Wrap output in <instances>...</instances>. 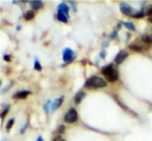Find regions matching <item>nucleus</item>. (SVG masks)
<instances>
[{"mask_svg": "<svg viewBox=\"0 0 152 141\" xmlns=\"http://www.w3.org/2000/svg\"><path fill=\"white\" fill-rule=\"evenodd\" d=\"M13 124H14V118L10 119L8 121V123H7V126H6V129H7V130H10L12 127V126H13Z\"/></svg>", "mask_w": 152, "mask_h": 141, "instance_id": "19", "label": "nucleus"}, {"mask_svg": "<svg viewBox=\"0 0 152 141\" xmlns=\"http://www.w3.org/2000/svg\"><path fill=\"white\" fill-rule=\"evenodd\" d=\"M2 141H6V140H5V139H3V140H2Z\"/></svg>", "mask_w": 152, "mask_h": 141, "instance_id": "28", "label": "nucleus"}, {"mask_svg": "<svg viewBox=\"0 0 152 141\" xmlns=\"http://www.w3.org/2000/svg\"><path fill=\"white\" fill-rule=\"evenodd\" d=\"M57 19L61 23H66L68 22V17L65 16V14H63V13H61V12H58L57 13Z\"/></svg>", "mask_w": 152, "mask_h": 141, "instance_id": "15", "label": "nucleus"}, {"mask_svg": "<svg viewBox=\"0 0 152 141\" xmlns=\"http://www.w3.org/2000/svg\"><path fill=\"white\" fill-rule=\"evenodd\" d=\"M64 121L68 124H73L78 121V114H77V111L76 110L72 107L69 110L66 114L65 115V117H64Z\"/></svg>", "mask_w": 152, "mask_h": 141, "instance_id": "3", "label": "nucleus"}, {"mask_svg": "<svg viewBox=\"0 0 152 141\" xmlns=\"http://www.w3.org/2000/svg\"><path fill=\"white\" fill-rule=\"evenodd\" d=\"M57 10L58 12H61L63 14H65V16L69 17V8L67 6V4H65V3H61L58 5L57 7Z\"/></svg>", "mask_w": 152, "mask_h": 141, "instance_id": "8", "label": "nucleus"}, {"mask_svg": "<svg viewBox=\"0 0 152 141\" xmlns=\"http://www.w3.org/2000/svg\"><path fill=\"white\" fill-rule=\"evenodd\" d=\"M120 10L123 14L129 16V17H132L137 12V11H136L134 8H132V7H131L129 4L126 3H122L120 4Z\"/></svg>", "mask_w": 152, "mask_h": 141, "instance_id": "4", "label": "nucleus"}, {"mask_svg": "<svg viewBox=\"0 0 152 141\" xmlns=\"http://www.w3.org/2000/svg\"><path fill=\"white\" fill-rule=\"evenodd\" d=\"M130 50H133V51H136V52H142L144 50V47L139 45V44H131L129 46Z\"/></svg>", "mask_w": 152, "mask_h": 141, "instance_id": "12", "label": "nucleus"}, {"mask_svg": "<svg viewBox=\"0 0 152 141\" xmlns=\"http://www.w3.org/2000/svg\"><path fill=\"white\" fill-rule=\"evenodd\" d=\"M124 26H125L127 29H129L130 31H135L136 30V27H135V25L133 24L132 23H130V22H126V23H123Z\"/></svg>", "mask_w": 152, "mask_h": 141, "instance_id": "16", "label": "nucleus"}, {"mask_svg": "<svg viewBox=\"0 0 152 141\" xmlns=\"http://www.w3.org/2000/svg\"><path fill=\"white\" fill-rule=\"evenodd\" d=\"M31 93V91H27V90H23V91L17 92L14 95L12 96V98L14 99H23L26 98L27 96Z\"/></svg>", "mask_w": 152, "mask_h": 141, "instance_id": "7", "label": "nucleus"}, {"mask_svg": "<svg viewBox=\"0 0 152 141\" xmlns=\"http://www.w3.org/2000/svg\"><path fill=\"white\" fill-rule=\"evenodd\" d=\"M63 101H64V97H59V98H56V99L54 100V102H52V104H51V107H50L51 111H56V110H57V109L61 106Z\"/></svg>", "mask_w": 152, "mask_h": 141, "instance_id": "9", "label": "nucleus"}, {"mask_svg": "<svg viewBox=\"0 0 152 141\" xmlns=\"http://www.w3.org/2000/svg\"><path fill=\"white\" fill-rule=\"evenodd\" d=\"M34 69L36 70H37V71H41L42 69V65H41V63L38 61L37 59H36L35 60V62H34Z\"/></svg>", "mask_w": 152, "mask_h": 141, "instance_id": "17", "label": "nucleus"}, {"mask_svg": "<svg viewBox=\"0 0 152 141\" xmlns=\"http://www.w3.org/2000/svg\"><path fill=\"white\" fill-rule=\"evenodd\" d=\"M105 55H106V53H105L104 51H103L102 53L100 54V56H101L102 58H104V56H105Z\"/></svg>", "mask_w": 152, "mask_h": 141, "instance_id": "25", "label": "nucleus"}, {"mask_svg": "<svg viewBox=\"0 0 152 141\" xmlns=\"http://www.w3.org/2000/svg\"><path fill=\"white\" fill-rule=\"evenodd\" d=\"M151 37H152V34H151Z\"/></svg>", "mask_w": 152, "mask_h": 141, "instance_id": "29", "label": "nucleus"}, {"mask_svg": "<svg viewBox=\"0 0 152 141\" xmlns=\"http://www.w3.org/2000/svg\"><path fill=\"white\" fill-rule=\"evenodd\" d=\"M53 141H65V140L63 139V138L61 137V136H56V137L54 139Z\"/></svg>", "mask_w": 152, "mask_h": 141, "instance_id": "22", "label": "nucleus"}, {"mask_svg": "<svg viewBox=\"0 0 152 141\" xmlns=\"http://www.w3.org/2000/svg\"><path fill=\"white\" fill-rule=\"evenodd\" d=\"M102 73L106 78L107 81L111 83L116 82L118 79V72L113 65H107L102 69Z\"/></svg>", "mask_w": 152, "mask_h": 141, "instance_id": "2", "label": "nucleus"}, {"mask_svg": "<svg viewBox=\"0 0 152 141\" xmlns=\"http://www.w3.org/2000/svg\"><path fill=\"white\" fill-rule=\"evenodd\" d=\"M4 58V60H6V61H10V60H11L10 55H5Z\"/></svg>", "mask_w": 152, "mask_h": 141, "instance_id": "24", "label": "nucleus"}, {"mask_svg": "<svg viewBox=\"0 0 152 141\" xmlns=\"http://www.w3.org/2000/svg\"><path fill=\"white\" fill-rule=\"evenodd\" d=\"M50 107H51L50 105V101H47L45 105H44V111H46V113H48L50 111Z\"/></svg>", "mask_w": 152, "mask_h": 141, "instance_id": "20", "label": "nucleus"}, {"mask_svg": "<svg viewBox=\"0 0 152 141\" xmlns=\"http://www.w3.org/2000/svg\"><path fill=\"white\" fill-rule=\"evenodd\" d=\"M58 130H59V133H63V132H64V130H65V127H64L63 126H60Z\"/></svg>", "mask_w": 152, "mask_h": 141, "instance_id": "23", "label": "nucleus"}, {"mask_svg": "<svg viewBox=\"0 0 152 141\" xmlns=\"http://www.w3.org/2000/svg\"><path fill=\"white\" fill-rule=\"evenodd\" d=\"M85 96H86V92H79L75 95V104H79L80 102H81V101L84 99V97Z\"/></svg>", "mask_w": 152, "mask_h": 141, "instance_id": "11", "label": "nucleus"}, {"mask_svg": "<svg viewBox=\"0 0 152 141\" xmlns=\"http://www.w3.org/2000/svg\"><path fill=\"white\" fill-rule=\"evenodd\" d=\"M9 109H10V105H7L5 108H4L3 111H2V113H1V117L4 119L5 117V116L8 114V111H9Z\"/></svg>", "mask_w": 152, "mask_h": 141, "instance_id": "18", "label": "nucleus"}, {"mask_svg": "<svg viewBox=\"0 0 152 141\" xmlns=\"http://www.w3.org/2000/svg\"><path fill=\"white\" fill-rule=\"evenodd\" d=\"M141 41H142V42L144 43V45H145V46H151L152 45L151 36L144 35V36H142V37H141Z\"/></svg>", "mask_w": 152, "mask_h": 141, "instance_id": "13", "label": "nucleus"}, {"mask_svg": "<svg viewBox=\"0 0 152 141\" xmlns=\"http://www.w3.org/2000/svg\"><path fill=\"white\" fill-rule=\"evenodd\" d=\"M37 141H44V140H43V139H42V136H39V137L37 138Z\"/></svg>", "mask_w": 152, "mask_h": 141, "instance_id": "26", "label": "nucleus"}, {"mask_svg": "<svg viewBox=\"0 0 152 141\" xmlns=\"http://www.w3.org/2000/svg\"><path fill=\"white\" fill-rule=\"evenodd\" d=\"M128 57V53L126 51V50H121L119 53L117 55V56L115 57V63L117 64V65H120V64H122L123 61L125 60L126 58Z\"/></svg>", "mask_w": 152, "mask_h": 141, "instance_id": "5", "label": "nucleus"}, {"mask_svg": "<svg viewBox=\"0 0 152 141\" xmlns=\"http://www.w3.org/2000/svg\"><path fill=\"white\" fill-rule=\"evenodd\" d=\"M74 51L69 48H65L63 50V60L65 62H69L73 59Z\"/></svg>", "mask_w": 152, "mask_h": 141, "instance_id": "6", "label": "nucleus"}, {"mask_svg": "<svg viewBox=\"0 0 152 141\" xmlns=\"http://www.w3.org/2000/svg\"><path fill=\"white\" fill-rule=\"evenodd\" d=\"M22 26H18V28H17V29H18V30H21V28H22Z\"/></svg>", "mask_w": 152, "mask_h": 141, "instance_id": "27", "label": "nucleus"}, {"mask_svg": "<svg viewBox=\"0 0 152 141\" xmlns=\"http://www.w3.org/2000/svg\"><path fill=\"white\" fill-rule=\"evenodd\" d=\"M30 6L33 10H38L43 7V2L42 1H31L29 2Z\"/></svg>", "mask_w": 152, "mask_h": 141, "instance_id": "10", "label": "nucleus"}, {"mask_svg": "<svg viewBox=\"0 0 152 141\" xmlns=\"http://www.w3.org/2000/svg\"><path fill=\"white\" fill-rule=\"evenodd\" d=\"M145 14H147V15L151 16V17H152V7L151 8H149L147 9V11L145 12Z\"/></svg>", "mask_w": 152, "mask_h": 141, "instance_id": "21", "label": "nucleus"}, {"mask_svg": "<svg viewBox=\"0 0 152 141\" xmlns=\"http://www.w3.org/2000/svg\"><path fill=\"white\" fill-rule=\"evenodd\" d=\"M84 87L88 89H98L107 87L106 81L98 76H92L88 78L84 84Z\"/></svg>", "mask_w": 152, "mask_h": 141, "instance_id": "1", "label": "nucleus"}, {"mask_svg": "<svg viewBox=\"0 0 152 141\" xmlns=\"http://www.w3.org/2000/svg\"><path fill=\"white\" fill-rule=\"evenodd\" d=\"M34 16L35 13L33 10H29V11H27L24 13V18L27 21H30V20H31L34 17Z\"/></svg>", "mask_w": 152, "mask_h": 141, "instance_id": "14", "label": "nucleus"}]
</instances>
